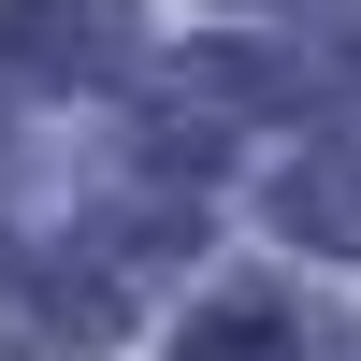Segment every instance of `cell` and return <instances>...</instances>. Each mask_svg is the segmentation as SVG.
Instances as JSON below:
<instances>
[{"label": "cell", "instance_id": "obj_1", "mask_svg": "<svg viewBox=\"0 0 361 361\" xmlns=\"http://www.w3.org/2000/svg\"><path fill=\"white\" fill-rule=\"evenodd\" d=\"M0 58L29 87H102L130 58V0H0Z\"/></svg>", "mask_w": 361, "mask_h": 361}, {"label": "cell", "instance_id": "obj_2", "mask_svg": "<svg viewBox=\"0 0 361 361\" xmlns=\"http://www.w3.org/2000/svg\"><path fill=\"white\" fill-rule=\"evenodd\" d=\"M173 361H304V318L289 304H202L173 333Z\"/></svg>", "mask_w": 361, "mask_h": 361}, {"label": "cell", "instance_id": "obj_3", "mask_svg": "<svg viewBox=\"0 0 361 361\" xmlns=\"http://www.w3.org/2000/svg\"><path fill=\"white\" fill-rule=\"evenodd\" d=\"M289 217H304V231H333V246H361V159H318L304 188H289Z\"/></svg>", "mask_w": 361, "mask_h": 361}]
</instances>
